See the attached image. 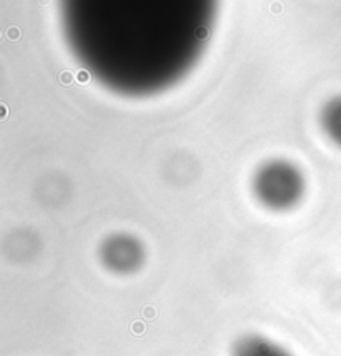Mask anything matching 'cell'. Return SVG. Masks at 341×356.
Instances as JSON below:
<instances>
[{"label":"cell","instance_id":"obj_1","mask_svg":"<svg viewBox=\"0 0 341 356\" xmlns=\"http://www.w3.org/2000/svg\"><path fill=\"white\" fill-rule=\"evenodd\" d=\"M255 193L268 209L287 210L301 198L303 178L290 163H268L255 178Z\"/></svg>","mask_w":341,"mask_h":356},{"label":"cell","instance_id":"obj_2","mask_svg":"<svg viewBox=\"0 0 341 356\" xmlns=\"http://www.w3.org/2000/svg\"><path fill=\"white\" fill-rule=\"evenodd\" d=\"M104 260L117 271L135 270L142 260V248L130 236H113L105 243Z\"/></svg>","mask_w":341,"mask_h":356},{"label":"cell","instance_id":"obj_3","mask_svg":"<svg viewBox=\"0 0 341 356\" xmlns=\"http://www.w3.org/2000/svg\"><path fill=\"white\" fill-rule=\"evenodd\" d=\"M233 356H292L280 345L262 337L241 338L235 345Z\"/></svg>","mask_w":341,"mask_h":356},{"label":"cell","instance_id":"obj_4","mask_svg":"<svg viewBox=\"0 0 341 356\" xmlns=\"http://www.w3.org/2000/svg\"><path fill=\"white\" fill-rule=\"evenodd\" d=\"M323 129L336 145L341 147V97L333 99L323 110Z\"/></svg>","mask_w":341,"mask_h":356}]
</instances>
